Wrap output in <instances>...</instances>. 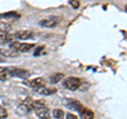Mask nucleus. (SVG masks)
I'll return each instance as SVG.
<instances>
[{"mask_svg": "<svg viewBox=\"0 0 127 119\" xmlns=\"http://www.w3.org/2000/svg\"><path fill=\"white\" fill-rule=\"evenodd\" d=\"M59 21H61V18L57 17V16H51V17H48V18H45L42 20L39 21V25L42 26V27H54L56 26Z\"/></svg>", "mask_w": 127, "mask_h": 119, "instance_id": "20e7f679", "label": "nucleus"}, {"mask_svg": "<svg viewBox=\"0 0 127 119\" xmlns=\"http://www.w3.org/2000/svg\"><path fill=\"white\" fill-rule=\"evenodd\" d=\"M70 4L72 5L74 9H77V7L79 6V2L77 1V0H70Z\"/></svg>", "mask_w": 127, "mask_h": 119, "instance_id": "a211bd4d", "label": "nucleus"}, {"mask_svg": "<svg viewBox=\"0 0 127 119\" xmlns=\"http://www.w3.org/2000/svg\"><path fill=\"white\" fill-rule=\"evenodd\" d=\"M9 77L10 75H9V72H7V69L0 66V80H6Z\"/></svg>", "mask_w": 127, "mask_h": 119, "instance_id": "2eb2a0df", "label": "nucleus"}, {"mask_svg": "<svg viewBox=\"0 0 127 119\" xmlns=\"http://www.w3.org/2000/svg\"><path fill=\"white\" fill-rule=\"evenodd\" d=\"M64 77H65V76H64V74H62V73H55V74H53L52 76L50 77V82L52 83V84H55V83H57V82L61 81Z\"/></svg>", "mask_w": 127, "mask_h": 119, "instance_id": "4468645a", "label": "nucleus"}, {"mask_svg": "<svg viewBox=\"0 0 127 119\" xmlns=\"http://www.w3.org/2000/svg\"><path fill=\"white\" fill-rule=\"evenodd\" d=\"M12 38L13 37H12L7 32L0 30V43H1V44H6V43L11 42Z\"/></svg>", "mask_w": 127, "mask_h": 119, "instance_id": "6e6552de", "label": "nucleus"}, {"mask_svg": "<svg viewBox=\"0 0 127 119\" xmlns=\"http://www.w3.org/2000/svg\"><path fill=\"white\" fill-rule=\"evenodd\" d=\"M7 117V111L2 108V106H0V119H4Z\"/></svg>", "mask_w": 127, "mask_h": 119, "instance_id": "f3484780", "label": "nucleus"}, {"mask_svg": "<svg viewBox=\"0 0 127 119\" xmlns=\"http://www.w3.org/2000/svg\"><path fill=\"white\" fill-rule=\"evenodd\" d=\"M66 105L68 106V108L70 110H72V111H76V112H79L82 109H83V105L82 103L79 101L77 100H71L69 103H66Z\"/></svg>", "mask_w": 127, "mask_h": 119, "instance_id": "1a4fd4ad", "label": "nucleus"}, {"mask_svg": "<svg viewBox=\"0 0 127 119\" xmlns=\"http://www.w3.org/2000/svg\"><path fill=\"white\" fill-rule=\"evenodd\" d=\"M79 114H81V117L82 119H93L94 118V113L91 111L90 109H87V108H84L79 111Z\"/></svg>", "mask_w": 127, "mask_h": 119, "instance_id": "0eeeda50", "label": "nucleus"}, {"mask_svg": "<svg viewBox=\"0 0 127 119\" xmlns=\"http://www.w3.org/2000/svg\"><path fill=\"white\" fill-rule=\"evenodd\" d=\"M81 79L77 78V77H68L64 80V88H66L67 90L69 91H75L79 89L81 86Z\"/></svg>", "mask_w": 127, "mask_h": 119, "instance_id": "f03ea898", "label": "nucleus"}, {"mask_svg": "<svg viewBox=\"0 0 127 119\" xmlns=\"http://www.w3.org/2000/svg\"><path fill=\"white\" fill-rule=\"evenodd\" d=\"M14 37L19 39V40H28V39L34 38V33L32 31H29V30H21V31L16 32Z\"/></svg>", "mask_w": 127, "mask_h": 119, "instance_id": "39448f33", "label": "nucleus"}, {"mask_svg": "<svg viewBox=\"0 0 127 119\" xmlns=\"http://www.w3.org/2000/svg\"><path fill=\"white\" fill-rule=\"evenodd\" d=\"M67 119H78L76 116H75L74 114H71V113H69V114H67Z\"/></svg>", "mask_w": 127, "mask_h": 119, "instance_id": "6ab92c4d", "label": "nucleus"}, {"mask_svg": "<svg viewBox=\"0 0 127 119\" xmlns=\"http://www.w3.org/2000/svg\"><path fill=\"white\" fill-rule=\"evenodd\" d=\"M1 17H2V15H1V14H0V18H1Z\"/></svg>", "mask_w": 127, "mask_h": 119, "instance_id": "412c9836", "label": "nucleus"}, {"mask_svg": "<svg viewBox=\"0 0 127 119\" xmlns=\"http://www.w3.org/2000/svg\"><path fill=\"white\" fill-rule=\"evenodd\" d=\"M64 115H65V113H64V111L61 110V109H55L53 111V116L56 119H63Z\"/></svg>", "mask_w": 127, "mask_h": 119, "instance_id": "dca6fc26", "label": "nucleus"}, {"mask_svg": "<svg viewBox=\"0 0 127 119\" xmlns=\"http://www.w3.org/2000/svg\"><path fill=\"white\" fill-rule=\"evenodd\" d=\"M10 47L13 51H16V52H21V53H28L34 47L33 43H20L17 41H12Z\"/></svg>", "mask_w": 127, "mask_h": 119, "instance_id": "f257e3e1", "label": "nucleus"}, {"mask_svg": "<svg viewBox=\"0 0 127 119\" xmlns=\"http://www.w3.org/2000/svg\"><path fill=\"white\" fill-rule=\"evenodd\" d=\"M7 72L10 76L17 78H27L30 76V72L25 69H18V67H7Z\"/></svg>", "mask_w": 127, "mask_h": 119, "instance_id": "7ed1b4c3", "label": "nucleus"}, {"mask_svg": "<svg viewBox=\"0 0 127 119\" xmlns=\"http://www.w3.org/2000/svg\"><path fill=\"white\" fill-rule=\"evenodd\" d=\"M29 111H30V106L26 104V103H22L18 106L17 109H16V112H17L18 115H20V116H25V115H27L28 113H29Z\"/></svg>", "mask_w": 127, "mask_h": 119, "instance_id": "9b49d317", "label": "nucleus"}, {"mask_svg": "<svg viewBox=\"0 0 127 119\" xmlns=\"http://www.w3.org/2000/svg\"><path fill=\"white\" fill-rule=\"evenodd\" d=\"M36 115L40 119H50V112L48 108H41L36 110Z\"/></svg>", "mask_w": 127, "mask_h": 119, "instance_id": "9d476101", "label": "nucleus"}, {"mask_svg": "<svg viewBox=\"0 0 127 119\" xmlns=\"http://www.w3.org/2000/svg\"><path fill=\"white\" fill-rule=\"evenodd\" d=\"M45 79L42 78H35V79H32V80L28 81L27 84L31 86L32 89H37V88H40V86H45Z\"/></svg>", "mask_w": 127, "mask_h": 119, "instance_id": "423d86ee", "label": "nucleus"}, {"mask_svg": "<svg viewBox=\"0 0 127 119\" xmlns=\"http://www.w3.org/2000/svg\"><path fill=\"white\" fill-rule=\"evenodd\" d=\"M42 49H43V47H42V46H41V47H39V49H37V50H36V53H35V55H37V54H39V52H40V51H41Z\"/></svg>", "mask_w": 127, "mask_h": 119, "instance_id": "aec40b11", "label": "nucleus"}, {"mask_svg": "<svg viewBox=\"0 0 127 119\" xmlns=\"http://www.w3.org/2000/svg\"><path fill=\"white\" fill-rule=\"evenodd\" d=\"M35 91H36L37 93H39V94L47 95V96L56 92V90H55V89H48V88H46V86H40V88H37V89H35Z\"/></svg>", "mask_w": 127, "mask_h": 119, "instance_id": "f8f14e48", "label": "nucleus"}, {"mask_svg": "<svg viewBox=\"0 0 127 119\" xmlns=\"http://www.w3.org/2000/svg\"><path fill=\"white\" fill-rule=\"evenodd\" d=\"M31 109H41V108H46V102L43 100H33L32 101V103L30 105Z\"/></svg>", "mask_w": 127, "mask_h": 119, "instance_id": "ddd939ff", "label": "nucleus"}]
</instances>
